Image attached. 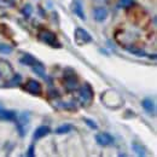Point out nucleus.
Masks as SVG:
<instances>
[{
  "instance_id": "11",
  "label": "nucleus",
  "mask_w": 157,
  "mask_h": 157,
  "mask_svg": "<svg viewBox=\"0 0 157 157\" xmlns=\"http://www.w3.org/2000/svg\"><path fill=\"white\" fill-rule=\"evenodd\" d=\"M50 133H51V128L48 126H40V127H38L35 129V132L33 134V138H34V140H39L41 138L48 136Z\"/></svg>"
},
{
  "instance_id": "25",
  "label": "nucleus",
  "mask_w": 157,
  "mask_h": 157,
  "mask_svg": "<svg viewBox=\"0 0 157 157\" xmlns=\"http://www.w3.org/2000/svg\"><path fill=\"white\" fill-rule=\"evenodd\" d=\"M0 109H1V105H0Z\"/></svg>"
},
{
  "instance_id": "2",
  "label": "nucleus",
  "mask_w": 157,
  "mask_h": 157,
  "mask_svg": "<svg viewBox=\"0 0 157 157\" xmlns=\"http://www.w3.org/2000/svg\"><path fill=\"white\" fill-rule=\"evenodd\" d=\"M63 78H64V86H65L67 91L71 92V91H75L78 88V78L74 69L65 68L64 73H63Z\"/></svg>"
},
{
  "instance_id": "8",
  "label": "nucleus",
  "mask_w": 157,
  "mask_h": 157,
  "mask_svg": "<svg viewBox=\"0 0 157 157\" xmlns=\"http://www.w3.org/2000/svg\"><path fill=\"white\" fill-rule=\"evenodd\" d=\"M28 123H29V114L28 113H22L18 116V120H17V128H18L20 134L22 137L27 133L25 132V124H28Z\"/></svg>"
},
{
  "instance_id": "18",
  "label": "nucleus",
  "mask_w": 157,
  "mask_h": 157,
  "mask_svg": "<svg viewBox=\"0 0 157 157\" xmlns=\"http://www.w3.org/2000/svg\"><path fill=\"white\" fill-rule=\"evenodd\" d=\"M21 80H22L21 75H18V74H15V75H12V76H11L10 81L6 83V86H7V87H13V86H17V85H20V83H21Z\"/></svg>"
},
{
  "instance_id": "1",
  "label": "nucleus",
  "mask_w": 157,
  "mask_h": 157,
  "mask_svg": "<svg viewBox=\"0 0 157 157\" xmlns=\"http://www.w3.org/2000/svg\"><path fill=\"white\" fill-rule=\"evenodd\" d=\"M93 98H94V92H93L92 86L88 82L83 83L78 90V100H80L81 105L85 108L90 106L93 101Z\"/></svg>"
},
{
  "instance_id": "24",
  "label": "nucleus",
  "mask_w": 157,
  "mask_h": 157,
  "mask_svg": "<svg viewBox=\"0 0 157 157\" xmlns=\"http://www.w3.org/2000/svg\"><path fill=\"white\" fill-rule=\"evenodd\" d=\"M27 156H29V157L35 156V152H34V145H30V146H29L28 152H27Z\"/></svg>"
},
{
  "instance_id": "3",
  "label": "nucleus",
  "mask_w": 157,
  "mask_h": 157,
  "mask_svg": "<svg viewBox=\"0 0 157 157\" xmlns=\"http://www.w3.org/2000/svg\"><path fill=\"white\" fill-rule=\"evenodd\" d=\"M39 39L41 40L42 42L47 44L48 46H51V47H57V48H60V47H62L60 42H59L58 39H57V35H56L53 32L48 30V29H42V30H40Z\"/></svg>"
},
{
  "instance_id": "16",
  "label": "nucleus",
  "mask_w": 157,
  "mask_h": 157,
  "mask_svg": "<svg viewBox=\"0 0 157 157\" xmlns=\"http://www.w3.org/2000/svg\"><path fill=\"white\" fill-rule=\"evenodd\" d=\"M132 149H133V151L139 155V156H145L146 155V149L141 145V144H139V143H132Z\"/></svg>"
},
{
  "instance_id": "10",
  "label": "nucleus",
  "mask_w": 157,
  "mask_h": 157,
  "mask_svg": "<svg viewBox=\"0 0 157 157\" xmlns=\"http://www.w3.org/2000/svg\"><path fill=\"white\" fill-rule=\"evenodd\" d=\"M141 106L144 108V110L150 114V115H154L155 111H156V106H155V103L151 98H144L141 100Z\"/></svg>"
},
{
  "instance_id": "4",
  "label": "nucleus",
  "mask_w": 157,
  "mask_h": 157,
  "mask_svg": "<svg viewBox=\"0 0 157 157\" xmlns=\"http://www.w3.org/2000/svg\"><path fill=\"white\" fill-rule=\"evenodd\" d=\"M74 40H75V44L78 46H83V45H87V44H90V42L93 41L91 34L87 30H85L83 28H76L75 29Z\"/></svg>"
},
{
  "instance_id": "9",
  "label": "nucleus",
  "mask_w": 157,
  "mask_h": 157,
  "mask_svg": "<svg viewBox=\"0 0 157 157\" xmlns=\"http://www.w3.org/2000/svg\"><path fill=\"white\" fill-rule=\"evenodd\" d=\"M93 17L97 22H104L108 18V10L105 7H103V6L96 7L93 10Z\"/></svg>"
},
{
  "instance_id": "5",
  "label": "nucleus",
  "mask_w": 157,
  "mask_h": 157,
  "mask_svg": "<svg viewBox=\"0 0 157 157\" xmlns=\"http://www.w3.org/2000/svg\"><path fill=\"white\" fill-rule=\"evenodd\" d=\"M22 88H23L25 92H28V93H30V94H33V96H40V94L42 93V86H41V83H40L39 81L34 80V78H29V80L22 86Z\"/></svg>"
},
{
  "instance_id": "21",
  "label": "nucleus",
  "mask_w": 157,
  "mask_h": 157,
  "mask_svg": "<svg viewBox=\"0 0 157 157\" xmlns=\"http://www.w3.org/2000/svg\"><path fill=\"white\" fill-rule=\"evenodd\" d=\"M12 51H13V50H12V47H11L10 45L0 42V53H4V55H10Z\"/></svg>"
},
{
  "instance_id": "19",
  "label": "nucleus",
  "mask_w": 157,
  "mask_h": 157,
  "mask_svg": "<svg viewBox=\"0 0 157 157\" xmlns=\"http://www.w3.org/2000/svg\"><path fill=\"white\" fill-rule=\"evenodd\" d=\"M127 51L131 52L132 55H136V56H138V57H144V56H146V53H145L141 48H138V47H134V46H132V47H127Z\"/></svg>"
},
{
  "instance_id": "15",
  "label": "nucleus",
  "mask_w": 157,
  "mask_h": 157,
  "mask_svg": "<svg viewBox=\"0 0 157 157\" xmlns=\"http://www.w3.org/2000/svg\"><path fill=\"white\" fill-rule=\"evenodd\" d=\"M33 68V71L40 76V78H46V70H45V67L42 65V63H38L36 65H34V67H32Z\"/></svg>"
},
{
  "instance_id": "6",
  "label": "nucleus",
  "mask_w": 157,
  "mask_h": 157,
  "mask_svg": "<svg viewBox=\"0 0 157 157\" xmlns=\"http://www.w3.org/2000/svg\"><path fill=\"white\" fill-rule=\"evenodd\" d=\"M96 141L100 146H109L114 144V137L108 132H100L96 136Z\"/></svg>"
},
{
  "instance_id": "20",
  "label": "nucleus",
  "mask_w": 157,
  "mask_h": 157,
  "mask_svg": "<svg viewBox=\"0 0 157 157\" xmlns=\"http://www.w3.org/2000/svg\"><path fill=\"white\" fill-rule=\"evenodd\" d=\"M21 12H22V15H23L25 18H29V17L32 16V12H33V7H32V5H30V4L24 5V7L21 10Z\"/></svg>"
},
{
  "instance_id": "7",
  "label": "nucleus",
  "mask_w": 157,
  "mask_h": 157,
  "mask_svg": "<svg viewBox=\"0 0 157 157\" xmlns=\"http://www.w3.org/2000/svg\"><path fill=\"white\" fill-rule=\"evenodd\" d=\"M12 75H13V69L11 64L7 60L0 58V80L2 78H11Z\"/></svg>"
},
{
  "instance_id": "23",
  "label": "nucleus",
  "mask_w": 157,
  "mask_h": 157,
  "mask_svg": "<svg viewBox=\"0 0 157 157\" xmlns=\"http://www.w3.org/2000/svg\"><path fill=\"white\" fill-rule=\"evenodd\" d=\"M118 5L121 7H123V9H127V7H129V6L133 5V0H120L118 1Z\"/></svg>"
},
{
  "instance_id": "14",
  "label": "nucleus",
  "mask_w": 157,
  "mask_h": 157,
  "mask_svg": "<svg viewBox=\"0 0 157 157\" xmlns=\"http://www.w3.org/2000/svg\"><path fill=\"white\" fill-rule=\"evenodd\" d=\"M73 11H74V13L78 16V18H81L83 21L86 20V16H85V12L82 10V5H81L80 1H74L73 2Z\"/></svg>"
},
{
  "instance_id": "13",
  "label": "nucleus",
  "mask_w": 157,
  "mask_h": 157,
  "mask_svg": "<svg viewBox=\"0 0 157 157\" xmlns=\"http://www.w3.org/2000/svg\"><path fill=\"white\" fill-rule=\"evenodd\" d=\"M20 63L21 64H23V65L34 67V65H36L38 63H40V62L35 58L34 56H32V55H29V53H25V55H23V57H21L20 58Z\"/></svg>"
},
{
  "instance_id": "22",
  "label": "nucleus",
  "mask_w": 157,
  "mask_h": 157,
  "mask_svg": "<svg viewBox=\"0 0 157 157\" xmlns=\"http://www.w3.org/2000/svg\"><path fill=\"white\" fill-rule=\"evenodd\" d=\"M83 120V122L91 128V129H97L98 128V126H97V123L93 121V120H91V118H87V117H83L82 118Z\"/></svg>"
},
{
  "instance_id": "12",
  "label": "nucleus",
  "mask_w": 157,
  "mask_h": 157,
  "mask_svg": "<svg viewBox=\"0 0 157 157\" xmlns=\"http://www.w3.org/2000/svg\"><path fill=\"white\" fill-rule=\"evenodd\" d=\"M17 118V114L12 110L0 109V121H15Z\"/></svg>"
},
{
  "instance_id": "17",
  "label": "nucleus",
  "mask_w": 157,
  "mask_h": 157,
  "mask_svg": "<svg viewBox=\"0 0 157 157\" xmlns=\"http://www.w3.org/2000/svg\"><path fill=\"white\" fill-rule=\"evenodd\" d=\"M74 129V127L71 126V124H68V123H65V124H62V126H59L58 128L55 131L56 132V134H67V133H69V132H71Z\"/></svg>"
}]
</instances>
